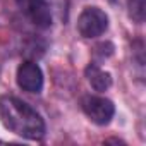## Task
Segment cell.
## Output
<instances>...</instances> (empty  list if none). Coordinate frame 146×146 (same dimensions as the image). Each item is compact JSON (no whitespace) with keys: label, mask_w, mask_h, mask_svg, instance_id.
Listing matches in <instances>:
<instances>
[{"label":"cell","mask_w":146,"mask_h":146,"mask_svg":"<svg viewBox=\"0 0 146 146\" xmlns=\"http://www.w3.org/2000/svg\"><path fill=\"white\" fill-rule=\"evenodd\" d=\"M83 110L90 117V120L98 125L108 124L115 113L113 103L103 96H86L83 100Z\"/></svg>","instance_id":"obj_4"},{"label":"cell","mask_w":146,"mask_h":146,"mask_svg":"<svg viewBox=\"0 0 146 146\" xmlns=\"http://www.w3.org/2000/svg\"><path fill=\"white\" fill-rule=\"evenodd\" d=\"M146 12V0H129V14L136 23H143Z\"/></svg>","instance_id":"obj_7"},{"label":"cell","mask_w":146,"mask_h":146,"mask_svg":"<svg viewBox=\"0 0 146 146\" xmlns=\"http://www.w3.org/2000/svg\"><path fill=\"white\" fill-rule=\"evenodd\" d=\"M17 4L36 26L40 28L52 26L53 16H55L52 0H17Z\"/></svg>","instance_id":"obj_3"},{"label":"cell","mask_w":146,"mask_h":146,"mask_svg":"<svg viewBox=\"0 0 146 146\" xmlns=\"http://www.w3.org/2000/svg\"><path fill=\"white\" fill-rule=\"evenodd\" d=\"M0 120L9 131L26 139H41L45 134V122L40 113L16 96L0 98Z\"/></svg>","instance_id":"obj_1"},{"label":"cell","mask_w":146,"mask_h":146,"mask_svg":"<svg viewBox=\"0 0 146 146\" xmlns=\"http://www.w3.org/2000/svg\"><path fill=\"white\" fill-rule=\"evenodd\" d=\"M108 28L107 14L98 7H86L78 19V31L84 38L102 36Z\"/></svg>","instance_id":"obj_2"},{"label":"cell","mask_w":146,"mask_h":146,"mask_svg":"<svg viewBox=\"0 0 146 146\" xmlns=\"http://www.w3.org/2000/svg\"><path fill=\"white\" fill-rule=\"evenodd\" d=\"M86 76H88V81L90 84L96 90V91H105L110 88L112 84V79H110V74L105 70H102L100 67L96 65H90L86 69Z\"/></svg>","instance_id":"obj_6"},{"label":"cell","mask_w":146,"mask_h":146,"mask_svg":"<svg viewBox=\"0 0 146 146\" xmlns=\"http://www.w3.org/2000/svg\"><path fill=\"white\" fill-rule=\"evenodd\" d=\"M17 84L28 93H40L43 88V72L35 62H23L17 69Z\"/></svg>","instance_id":"obj_5"}]
</instances>
